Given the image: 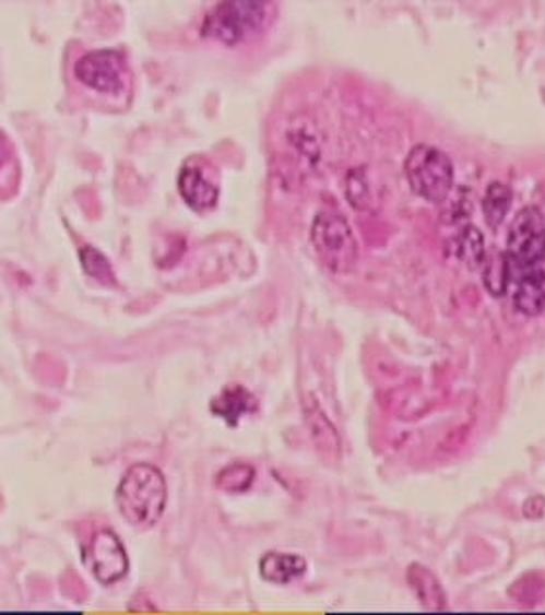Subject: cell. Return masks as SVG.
I'll return each instance as SVG.
<instances>
[{"label":"cell","mask_w":545,"mask_h":615,"mask_svg":"<svg viewBox=\"0 0 545 615\" xmlns=\"http://www.w3.org/2000/svg\"><path fill=\"white\" fill-rule=\"evenodd\" d=\"M116 504L123 520L137 529H151L162 520L167 504V483L156 465L134 464L116 488Z\"/></svg>","instance_id":"1"},{"label":"cell","mask_w":545,"mask_h":615,"mask_svg":"<svg viewBox=\"0 0 545 615\" xmlns=\"http://www.w3.org/2000/svg\"><path fill=\"white\" fill-rule=\"evenodd\" d=\"M273 4L263 0H227L208 10L200 33L208 39L237 45L250 39L268 25Z\"/></svg>","instance_id":"2"},{"label":"cell","mask_w":545,"mask_h":615,"mask_svg":"<svg viewBox=\"0 0 545 615\" xmlns=\"http://www.w3.org/2000/svg\"><path fill=\"white\" fill-rule=\"evenodd\" d=\"M405 177L415 194L428 202H443L453 189V164L433 144H415L405 158Z\"/></svg>","instance_id":"3"},{"label":"cell","mask_w":545,"mask_h":615,"mask_svg":"<svg viewBox=\"0 0 545 615\" xmlns=\"http://www.w3.org/2000/svg\"><path fill=\"white\" fill-rule=\"evenodd\" d=\"M311 245L331 272L348 273L356 268L357 240L348 222L336 212H319L311 225Z\"/></svg>","instance_id":"4"},{"label":"cell","mask_w":545,"mask_h":615,"mask_svg":"<svg viewBox=\"0 0 545 615\" xmlns=\"http://www.w3.org/2000/svg\"><path fill=\"white\" fill-rule=\"evenodd\" d=\"M507 260L514 272L526 275L545 258V217L537 206H524L507 235ZM519 277V280H521ZM517 280V281H519Z\"/></svg>","instance_id":"5"},{"label":"cell","mask_w":545,"mask_h":615,"mask_svg":"<svg viewBox=\"0 0 545 615\" xmlns=\"http://www.w3.org/2000/svg\"><path fill=\"white\" fill-rule=\"evenodd\" d=\"M83 564L96 581L106 587L118 583L129 573L126 546L110 529L98 531L88 541L87 548L83 551Z\"/></svg>","instance_id":"6"},{"label":"cell","mask_w":545,"mask_h":615,"mask_svg":"<svg viewBox=\"0 0 545 615\" xmlns=\"http://www.w3.org/2000/svg\"><path fill=\"white\" fill-rule=\"evenodd\" d=\"M75 78L98 93H119L126 80V60L114 48H95L78 58Z\"/></svg>","instance_id":"7"},{"label":"cell","mask_w":545,"mask_h":615,"mask_svg":"<svg viewBox=\"0 0 545 615\" xmlns=\"http://www.w3.org/2000/svg\"><path fill=\"white\" fill-rule=\"evenodd\" d=\"M177 187L181 192L182 200L190 209L198 212H206L214 209L220 199L217 185L204 174V169L198 168L197 164H185L179 172Z\"/></svg>","instance_id":"8"},{"label":"cell","mask_w":545,"mask_h":615,"mask_svg":"<svg viewBox=\"0 0 545 615\" xmlns=\"http://www.w3.org/2000/svg\"><path fill=\"white\" fill-rule=\"evenodd\" d=\"M210 410L214 416L222 417L225 424L235 427L246 414L258 410V400L242 385H229L212 399Z\"/></svg>","instance_id":"9"},{"label":"cell","mask_w":545,"mask_h":615,"mask_svg":"<svg viewBox=\"0 0 545 615\" xmlns=\"http://www.w3.org/2000/svg\"><path fill=\"white\" fill-rule=\"evenodd\" d=\"M308 569V561L300 554L268 552L260 559V576L263 581L275 584H288L300 579Z\"/></svg>","instance_id":"10"},{"label":"cell","mask_w":545,"mask_h":615,"mask_svg":"<svg viewBox=\"0 0 545 615\" xmlns=\"http://www.w3.org/2000/svg\"><path fill=\"white\" fill-rule=\"evenodd\" d=\"M407 581L412 584V591L420 602V606L430 612H443L448 610V599L443 592L438 577L430 569L413 564L407 569Z\"/></svg>","instance_id":"11"},{"label":"cell","mask_w":545,"mask_h":615,"mask_svg":"<svg viewBox=\"0 0 545 615\" xmlns=\"http://www.w3.org/2000/svg\"><path fill=\"white\" fill-rule=\"evenodd\" d=\"M514 306L519 312L530 318L545 314V268L532 270L517 281Z\"/></svg>","instance_id":"12"},{"label":"cell","mask_w":545,"mask_h":615,"mask_svg":"<svg viewBox=\"0 0 545 615\" xmlns=\"http://www.w3.org/2000/svg\"><path fill=\"white\" fill-rule=\"evenodd\" d=\"M511 202H513V191L509 185L503 181H491L488 185V189L484 192L483 210L484 220L491 229H498L499 225L503 224L511 209Z\"/></svg>","instance_id":"13"},{"label":"cell","mask_w":545,"mask_h":615,"mask_svg":"<svg viewBox=\"0 0 545 615\" xmlns=\"http://www.w3.org/2000/svg\"><path fill=\"white\" fill-rule=\"evenodd\" d=\"M453 252L469 268H473V270L481 268L486 262L483 233L478 232L474 225H465L453 239Z\"/></svg>","instance_id":"14"},{"label":"cell","mask_w":545,"mask_h":615,"mask_svg":"<svg viewBox=\"0 0 545 615\" xmlns=\"http://www.w3.org/2000/svg\"><path fill=\"white\" fill-rule=\"evenodd\" d=\"M484 285L494 296H503L511 281V265L506 252H496L484 262Z\"/></svg>","instance_id":"15"},{"label":"cell","mask_w":545,"mask_h":615,"mask_svg":"<svg viewBox=\"0 0 545 615\" xmlns=\"http://www.w3.org/2000/svg\"><path fill=\"white\" fill-rule=\"evenodd\" d=\"M253 480H256V470L252 465L248 464H230L223 468L222 472L215 475V487L223 490V493H246L248 488L252 487Z\"/></svg>","instance_id":"16"},{"label":"cell","mask_w":545,"mask_h":615,"mask_svg":"<svg viewBox=\"0 0 545 615\" xmlns=\"http://www.w3.org/2000/svg\"><path fill=\"white\" fill-rule=\"evenodd\" d=\"M80 258L83 270H85L93 280L106 283V285H114V283H116V275H114L111 264L100 250H96L95 247L87 245V247L81 248Z\"/></svg>","instance_id":"17"}]
</instances>
